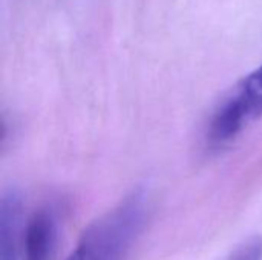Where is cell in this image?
I'll use <instances>...</instances> for the list:
<instances>
[{
	"label": "cell",
	"instance_id": "6da1fadb",
	"mask_svg": "<svg viewBox=\"0 0 262 260\" xmlns=\"http://www.w3.org/2000/svg\"><path fill=\"white\" fill-rule=\"evenodd\" d=\"M146 213V193L137 190L86 228L68 260H124Z\"/></svg>",
	"mask_w": 262,
	"mask_h": 260
},
{
	"label": "cell",
	"instance_id": "5b68a950",
	"mask_svg": "<svg viewBox=\"0 0 262 260\" xmlns=\"http://www.w3.org/2000/svg\"><path fill=\"white\" fill-rule=\"evenodd\" d=\"M229 260H262V238L253 236L244 241Z\"/></svg>",
	"mask_w": 262,
	"mask_h": 260
},
{
	"label": "cell",
	"instance_id": "277c9868",
	"mask_svg": "<svg viewBox=\"0 0 262 260\" xmlns=\"http://www.w3.org/2000/svg\"><path fill=\"white\" fill-rule=\"evenodd\" d=\"M20 196L9 190L0 201V260H18L20 248Z\"/></svg>",
	"mask_w": 262,
	"mask_h": 260
},
{
	"label": "cell",
	"instance_id": "3957f363",
	"mask_svg": "<svg viewBox=\"0 0 262 260\" xmlns=\"http://www.w3.org/2000/svg\"><path fill=\"white\" fill-rule=\"evenodd\" d=\"M57 242V221L52 211L38 210L29 219L21 239V259L51 260Z\"/></svg>",
	"mask_w": 262,
	"mask_h": 260
},
{
	"label": "cell",
	"instance_id": "7a4b0ae2",
	"mask_svg": "<svg viewBox=\"0 0 262 260\" xmlns=\"http://www.w3.org/2000/svg\"><path fill=\"white\" fill-rule=\"evenodd\" d=\"M261 116L262 64L243 78L215 110L207 138L213 146H224Z\"/></svg>",
	"mask_w": 262,
	"mask_h": 260
}]
</instances>
